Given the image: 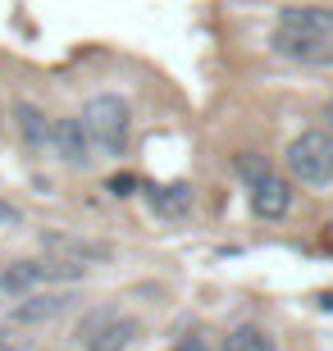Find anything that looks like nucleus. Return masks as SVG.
<instances>
[{
	"mask_svg": "<svg viewBox=\"0 0 333 351\" xmlns=\"http://www.w3.org/2000/svg\"><path fill=\"white\" fill-rule=\"evenodd\" d=\"M82 123L91 132V146L96 156H128V142H133V105L119 96V91H101L82 105Z\"/></svg>",
	"mask_w": 333,
	"mask_h": 351,
	"instance_id": "obj_1",
	"label": "nucleus"
},
{
	"mask_svg": "<svg viewBox=\"0 0 333 351\" xmlns=\"http://www.w3.org/2000/svg\"><path fill=\"white\" fill-rule=\"evenodd\" d=\"M283 169L301 187H333V132L329 128H301L283 151Z\"/></svg>",
	"mask_w": 333,
	"mask_h": 351,
	"instance_id": "obj_2",
	"label": "nucleus"
},
{
	"mask_svg": "<svg viewBox=\"0 0 333 351\" xmlns=\"http://www.w3.org/2000/svg\"><path fill=\"white\" fill-rule=\"evenodd\" d=\"M51 151L65 169H91L96 160V146H91V132L82 123V114H65L51 123Z\"/></svg>",
	"mask_w": 333,
	"mask_h": 351,
	"instance_id": "obj_3",
	"label": "nucleus"
},
{
	"mask_svg": "<svg viewBox=\"0 0 333 351\" xmlns=\"http://www.w3.org/2000/svg\"><path fill=\"white\" fill-rule=\"evenodd\" d=\"M41 251L55 256V261H73V265H110L115 261V247L101 242V237H78V233H55V228H41Z\"/></svg>",
	"mask_w": 333,
	"mask_h": 351,
	"instance_id": "obj_4",
	"label": "nucleus"
},
{
	"mask_svg": "<svg viewBox=\"0 0 333 351\" xmlns=\"http://www.w3.org/2000/svg\"><path fill=\"white\" fill-rule=\"evenodd\" d=\"M78 306V292L73 287H46V292H32V297L14 301L10 306V324H51V319H60V315H69Z\"/></svg>",
	"mask_w": 333,
	"mask_h": 351,
	"instance_id": "obj_5",
	"label": "nucleus"
},
{
	"mask_svg": "<svg viewBox=\"0 0 333 351\" xmlns=\"http://www.w3.org/2000/svg\"><path fill=\"white\" fill-rule=\"evenodd\" d=\"M51 287V265H46V256H37V261H10L0 265V297L10 301H23L32 297V292H46Z\"/></svg>",
	"mask_w": 333,
	"mask_h": 351,
	"instance_id": "obj_6",
	"label": "nucleus"
},
{
	"mask_svg": "<svg viewBox=\"0 0 333 351\" xmlns=\"http://www.w3.org/2000/svg\"><path fill=\"white\" fill-rule=\"evenodd\" d=\"M269 51L279 60H292V64H306V69H333V41H320V37H301V32H279L274 27Z\"/></svg>",
	"mask_w": 333,
	"mask_h": 351,
	"instance_id": "obj_7",
	"label": "nucleus"
},
{
	"mask_svg": "<svg viewBox=\"0 0 333 351\" xmlns=\"http://www.w3.org/2000/svg\"><path fill=\"white\" fill-rule=\"evenodd\" d=\"M256 219H288L292 215V178H283L279 169H269L265 178H256L246 187Z\"/></svg>",
	"mask_w": 333,
	"mask_h": 351,
	"instance_id": "obj_8",
	"label": "nucleus"
},
{
	"mask_svg": "<svg viewBox=\"0 0 333 351\" xmlns=\"http://www.w3.org/2000/svg\"><path fill=\"white\" fill-rule=\"evenodd\" d=\"M279 32H301V37L333 41V5H283Z\"/></svg>",
	"mask_w": 333,
	"mask_h": 351,
	"instance_id": "obj_9",
	"label": "nucleus"
},
{
	"mask_svg": "<svg viewBox=\"0 0 333 351\" xmlns=\"http://www.w3.org/2000/svg\"><path fill=\"white\" fill-rule=\"evenodd\" d=\"M51 123L55 119L37 101H14V128H19V142L27 146V156L51 151Z\"/></svg>",
	"mask_w": 333,
	"mask_h": 351,
	"instance_id": "obj_10",
	"label": "nucleus"
},
{
	"mask_svg": "<svg viewBox=\"0 0 333 351\" xmlns=\"http://www.w3.org/2000/svg\"><path fill=\"white\" fill-rule=\"evenodd\" d=\"M141 333H146V324H141L137 315H119L115 311L87 342H82V351H128L133 342H141Z\"/></svg>",
	"mask_w": 333,
	"mask_h": 351,
	"instance_id": "obj_11",
	"label": "nucleus"
},
{
	"mask_svg": "<svg viewBox=\"0 0 333 351\" xmlns=\"http://www.w3.org/2000/svg\"><path fill=\"white\" fill-rule=\"evenodd\" d=\"M219 351H274V338H269V328L260 324H238L224 333Z\"/></svg>",
	"mask_w": 333,
	"mask_h": 351,
	"instance_id": "obj_12",
	"label": "nucleus"
},
{
	"mask_svg": "<svg viewBox=\"0 0 333 351\" xmlns=\"http://www.w3.org/2000/svg\"><path fill=\"white\" fill-rule=\"evenodd\" d=\"M151 206L160 210V215H183V210L192 206V187L187 182H174V187H151Z\"/></svg>",
	"mask_w": 333,
	"mask_h": 351,
	"instance_id": "obj_13",
	"label": "nucleus"
},
{
	"mask_svg": "<svg viewBox=\"0 0 333 351\" xmlns=\"http://www.w3.org/2000/svg\"><path fill=\"white\" fill-rule=\"evenodd\" d=\"M233 169H238V178H242L246 187H251V182H256V178H265V173L274 169V165H269V160L260 156V151H242V156L233 160Z\"/></svg>",
	"mask_w": 333,
	"mask_h": 351,
	"instance_id": "obj_14",
	"label": "nucleus"
},
{
	"mask_svg": "<svg viewBox=\"0 0 333 351\" xmlns=\"http://www.w3.org/2000/svg\"><path fill=\"white\" fill-rule=\"evenodd\" d=\"M110 315H115V311H110V306H101V311H91V315H87V319H82V324H78V328H73V342H87V338H91V333H96V328H101V324H105V319H110Z\"/></svg>",
	"mask_w": 333,
	"mask_h": 351,
	"instance_id": "obj_15",
	"label": "nucleus"
},
{
	"mask_svg": "<svg viewBox=\"0 0 333 351\" xmlns=\"http://www.w3.org/2000/svg\"><path fill=\"white\" fill-rule=\"evenodd\" d=\"M105 187H110V196H133L137 192V173H110Z\"/></svg>",
	"mask_w": 333,
	"mask_h": 351,
	"instance_id": "obj_16",
	"label": "nucleus"
},
{
	"mask_svg": "<svg viewBox=\"0 0 333 351\" xmlns=\"http://www.w3.org/2000/svg\"><path fill=\"white\" fill-rule=\"evenodd\" d=\"M169 351H210V338L205 333H187V338H179Z\"/></svg>",
	"mask_w": 333,
	"mask_h": 351,
	"instance_id": "obj_17",
	"label": "nucleus"
},
{
	"mask_svg": "<svg viewBox=\"0 0 333 351\" xmlns=\"http://www.w3.org/2000/svg\"><path fill=\"white\" fill-rule=\"evenodd\" d=\"M0 223H19V210H14L10 201H0Z\"/></svg>",
	"mask_w": 333,
	"mask_h": 351,
	"instance_id": "obj_18",
	"label": "nucleus"
},
{
	"mask_svg": "<svg viewBox=\"0 0 333 351\" xmlns=\"http://www.w3.org/2000/svg\"><path fill=\"white\" fill-rule=\"evenodd\" d=\"M0 351H19V347H14V338L5 333V328H0Z\"/></svg>",
	"mask_w": 333,
	"mask_h": 351,
	"instance_id": "obj_19",
	"label": "nucleus"
}]
</instances>
